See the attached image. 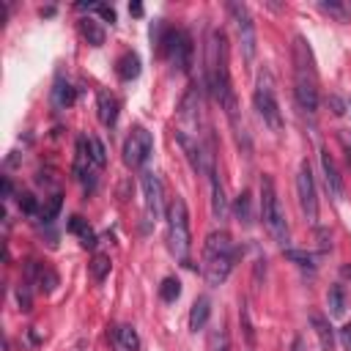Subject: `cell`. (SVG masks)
<instances>
[{"instance_id": "e575fe53", "label": "cell", "mask_w": 351, "mask_h": 351, "mask_svg": "<svg viewBox=\"0 0 351 351\" xmlns=\"http://www.w3.org/2000/svg\"><path fill=\"white\" fill-rule=\"evenodd\" d=\"M321 11H326V14H332V16H337L340 22L346 19V8H343L340 3H321Z\"/></svg>"}, {"instance_id": "7bdbcfd3", "label": "cell", "mask_w": 351, "mask_h": 351, "mask_svg": "<svg viewBox=\"0 0 351 351\" xmlns=\"http://www.w3.org/2000/svg\"><path fill=\"white\" fill-rule=\"evenodd\" d=\"M348 159H351V154H348Z\"/></svg>"}, {"instance_id": "1f68e13d", "label": "cell", "mask_w": 351, "mask_h": 351, "mask_svg": "<svg viewBox=\"0 0 351 351\" xmlns=\"http://www.w3.org/2000/svg\"><path fill=\"white\" fill-rule=\"evenodd\" d=\"M239 318H241V329H244V337H247V346L252 348L255 346V335H252V324H250V313H247V307L241 304V310H239Z\"/></svg>"}, {"instance_id": "6da1fadb", "label": "cell", "mask_w": 351, "mask_h": 351, "mask_svg": "<svg viewBox=\"0 0 351 351\" xmlns=\"http://www.w3.org/2000/svg\"><path fill=\"white\" fill-rule=\"evenodd\" d=\"M206 85L211 96L219 101V107L228 112V118L236 123V93L230 88V71H228V47H225V33L211 30L208 33V47H206Z\"/></svg>"}, {"instance_id": "5b68a950", "label": "cell", "mask_w": 351, "mask_h": 351, "mask_svg": "<svg viewBox=\"0 0 351 351\" xmlns=\"http://www.w3.org/2000/svg\"><path fill=\"white\" fill-rule=\"evenodd\" d=\"M165 217H167V247L178 261H186L192 250V233H189V211H186L184 197L176 195Z\"/></svg>"}, {"instance_id": "f35d334b", "label": "cell", "mask_w": 351, "mask_h": 351, "mask_svg": "<svg viewBox=\"0 0 351 351\" xmlns=\"http://www.w3.org/2000/svg\"><path fill=\"white\" fill-rule=\"evenodd\" d=\"M291 351H304V340H302V337H293V343H291Z\"/></svg>"}, {"instance_id": "9a60e30c", "label": "cell", "mask_w": 351, "mask_h": 351, "mask_svg": "<svg viewBox=\"0 0 351 351\" xmlns=\"http://www.w3.org/2000/svg\"><path fill=\"white\" fill-rule=\"evenodd\" d=\"M321 167H324V181H326V189L332 197H343V178L337 173V165L335 159L329 156V151H321Z\"/></svg>"}, {"instance_id": "ab89813d", "label": "cell", "mask_w": 351, "mask_h": 351, "mask_svg": "<svg viewBox=\"0 0 351 351\" xmlns=\"http://www.w3.org/2000/svg\"><path fill=\"white\" fill-rule=\"evenodd\" d=\"M329 101H332V107H335V112H337V115H343V104H340V99H337V96H332Z\"/></svg>"}, {"instance_id": "d590c367", "label": "cell", "mask_w": 351, "mask_h": 351, "mask_svg": "<svg viewBox=\"0 0 351 351\" xmlns=\"http://www.w3.org/2000/svg\"><path fill=\"white\" fill-rule=\"evenodd\" d=\"M16 299H19V307H22V310H30V291H27V282L16 291Z\"/></svg>"}, {"instance_id": "b9f144b4", "label": "cell", "mask_w": 351, "mask_h": 351, "mask_svg": "<svg viewBox=\"0 0 351 351\" xmlns=\"http://www.w3.org/2000/svg\"><path fill=\"white\" fill-rule=\"evenodd\" d=\"M340 274H343V277H346V280H351V263H346V266H343V269H340Z\"/></svg>"}, {"instance_id": "7402d4cb", "label": "cell", "mask_w": 351, "mask_h": 351, "mask_svg": "<svg viewBox=\"0 0 351 351\" xmlns=\"http://www.w3.org/2000/svg\"><path fill=\"white\" fill-rule=\"evenodd\" d=\"M80 30H82V36L88 38L90 47H101V44H104V27H101L96 19L85 16V19L80 22Z\"/></svg>"}, {"instance_id": "ba28073f", "label": "cell", "mask_w": 351, "mask_h": 351, "mask_svg": "<svg viewBox=\"0 0 351 351\" xmlns=\"http://www.w3.org/2000/svg\"><path fill=\"white\" fill-rule=\"evenodd\" d=\"M228 14L236 25V33H239V47H241V55L247 60L255 58V49H258V38H255V22L250 16V8L244 3H228Z\"/></svg>"}, {"instance_id": "f546056e", "label": "cell", "mask_w": 351, "mask_h": 351, "mask_svg": "<svg viewBox=\"0 0 351 351\" xmlns=\"http://www.w3.org/2000/svg\"><path fill=\"white\" fill-rule=\"evenodd\" d=\"M285 258L293 261V263L302 266V269H313V266H315V263H313V255L304 252V250H285Z\"/></svg>"}, {"instance_id": "4316f807", "label": "cell", "mask_w": 351, "mask_h": 351, "mask_svg": "<svg viewBox=\"0 0 351 351\" xmlns=\"http://www.w3.org/2000/svg\"><path fill=\"white\" fill-rule=\"evenodd\" d=\"M159 296H162V302H176L178 296H181V282L176 280V277H165L162 280V285H159Z\"/></svg>"}, {"instance_id": "f1b7e54d", "label": "cell", "mask_w": 351, "mask_h": 351, "mask_svg": "<svg viewBox=\"0 0 351 351\" xmlns=\"http://www.w3.org/2000/svg\"><path fill=\"white\" fill-rule=\"evenodd\" d=\"M88 148H90V159H93V165H96V167H104V162H107V151H104L101 140H99V137H88Z\"/></svg>"}, {"instance_id": "e0dca14e", "label": "cell", "mask_w": 351, "mask_h": 351, "mask_svg": "<svg viewBox=\"0 0 351 351\" xmlns=\"http://www.w3.org/2000/svg\"><path fill=\"white\" fill-rule=\"evenodd\" d=\"M310 324L315 329V337L321 343V351H335V332H332L329 318H324L321 313H310Z\"/></svg>"}, {"instance_id": "4fadbf2b", "label": "cell", "mask_w": 351, "mask_h": 351, "mask_svg": "<svg viewBox=\"0 0 351 351\" xmlns=\"http://www.w3.org/2000/svg\"><path fill=\"white\" fill-rule=\"evenodd\" d=\"M208 178H211V217H214L217 222H222V219L228 217V197H225V186H222V181H219L217 167L208 170Z\"/></svg>"}, {"instance_id": "7c38bea8", "label": "cell", "mask_w": 351, "mask_h": 351, "mask_svg": "<svg viewBox=\"0 0 351 351\" xmlns=\"http://www.w3.org/2000/svg\"><path fill=\"white\" fill-rule=\"evenodd\" d=\"M93 159H90V148H88V137H80L77 140V154H74V176L88 186L93 189L96 178H93Z\"/></svg>"}, {"instance_id": "4dcf8cb0", "label": "cell", "mask_w": 351, "mask_h": 351, "mask_svg": "<svg viewBox=\"0 0 351 351\" xmlns=\"http://www.w3.org/2000/svg\"><path fill=\"white\" fill-rule=\"evenodd\" d=\"M36 285H38L41 291H52V288L58 285V274L41 263V271H38V280H36Z\"/></svg>"}, {"instance_id": "9c48e42d", "label": "cell", "mask_w": 351, "mask_h": 351, "mask_svg": "<svg viewBox=\"0 0 351 351\" xmlns=\"http://www.w3.org/2000/svg\"><path fill=\"white\" fill-rule=\"evenodd\" d=\"M151 154H154L151 132L145 126H132L129 137L123 140V165L126 167H143Z\"/></svg>"}, {"instance_id": "44dd1931", "label": "cell", "mask_w": 351, "mask_h": 351, "mask_svg": "<svg viewBox=\"0 0 351 351\" xmlns=\"http://www.w3.org/2000/svg\"><path fill=\"white\" fill-rule=\"evenodd\" d=\"M69 233H74V236H80V241H82V247H96V236H93V230H90V225H88V219H82V217H69Z\"/></svg>"}, {"instance_id": "74e56055", "label": "cell", "mask_w": 351, "mask_h": 351, "mask_svg": "<svg viewBox=\"0 0 351 351\" xmlns=\"http://www.w3.org/2000/svg\"><path fill=\"white\" fill-rule=\"evenodd\" d=\"M129 14L132 16H143V5L140 3H129Z\"/></svg>"}, {"instance_id": "cb8c5ba5", "label": "cell", "mask_w": 351, "mask_h": 351, "mask_svg": "<svg viewBox=\"0 0 351 351\" xmlns=\"http://www.w3.org/2000/svg\"><path fill=\"white\" fill-rule=\"evenodd\" d=\"M326 307H329V315H343L346 313V291H343V285H332L329 288Z\"/></svg>"}, {"instance_id": "30bf717a", "label": "cell", "mask_w": 351, "mask_h": 351, "mask_svg": "<svg viewBox=\"0 0 351 351\" xmlns=\"http://www.w3.org/2000/svg\"><path fill=\"white\" fill-rule=\"evenodd\" d=\"M296 195H299L304 219L315 222L318 219V192H315V181H313V170H310L307 159L299 165V173H296Z\"/></svg>"}, {"instance_id": "8992f818", "label": "cell", "mask_w": 351, "mask_h": 351, "mask_svg": "<svg viewBox=\"0 0 351 351\" xmlns=\"http://www.w3.org/2000/svg\"><path fill=\"white\" fill-rule=\"evenodd\" d=\"M252 101H255V110L263 118V123L271 132H280L282 129V112H280V104H277V96H274V82H271L269 71H261L258 74Z\"/></svg>"}, {"instance_id": "83f0119b", "label": "cell", "mask_w": 351, "mask_h": 351, "mask_svg": "<svg viewBox=\"0 0 351 351\" xmlns=\"http://www.w3.org/2000/svg\"><path fill=\"white\" fill-rule=\"evenodd\" d=\"M60 206H63V197H60V195L55 192V195H52V197H49V200L44 203V208L38 211V217H41V222H47V225H49V222H52V219L58 217V211H60Z\"/></svg>"}, {"instance_id": "60d3db41", "label": "cell", "mask_w": 351, "mask_h": 351, "mask_svg": "<svg viewBox=\"0 0 351 351\" xmlns=\"http://www.w3.org/2000/svg\"><path fill=\"white\" fill-rule=\"evenodd\" d=\"M3 197H5V200L11 197V181H8V178H3Z\"/></svg>"}, {"instance_id": "ac0fdd59", "label": "cell", "mask_w": 351, "mask_h": 351, "mask_svg": "<svg viewBox=\"0 0 351 351\" xmlns=\"http://www.w3.org/2000/svg\"><path fill=\"white\" fill-rule=\"evenodd\" d=\"M115 74L123 80V82H132L140 77V58L137 52H123L118 60H115Z\"/></svg>"}, {"instance_id": "5bb4252c", "label": "cell", "mask_w": 351, "mask_h": 351, "mask_svg": "<svg viewBox=\"0 0 351 351\" xmlns=\"http://www.w3.org/2000/svg\"><path fill=\"white\" fill-rule=\"evenodd\" d=\"M96 110H99V121H101L107 129H112V126H115V121H118L121 101H118L110 90H99V96H96Z\"/></svg>"}, {"instance_id": "836d02e7", "label": "cell", "mask_w": 351, "mask_h": 351, "mask_svg": "<svg viewBox=\"0 0 351 351\" xmlns=\"http://www.w3.org/2000/svg\"><path fill=\"white\" fill-rule=\"evenodd\" d=\"M19 208H22L27 217H33V214L38 211V206H36V197H33L30 192H19Z\"/></svg>"}, {"instance_id": "d6a6232c", "label": "cell", "mask_w": 351, "mask_h": 351, "mask_svg": "<svg viewBox=\"0 0 351 351\" xmlns=\"http://www.w3.org/2000/svg\"><path fill=\"white\" fill-rule=\"evenodd\" d=\"M80 8H85V5H80ZM88 8H90V11H96V14H99L104 22H110V25L115 22V11H112L110 5H104V3H90Z\"/></svg>"}, {"instance_id": "8fae6325", "label": "cell", "mask_w": 351, "mask_h": 351, "mask_svg": "<svg viewBox=\"0 0 351 351\" xmlns=\"http://www.w3.org/2000/svg\"><path fill=\"white\" fill-rule=\"evenodd\" d=\"M140 184H143V197H145V217L151 222L162 219V214H165V200H162L165 189H162L159 176L156 173H143Z\"/></svg>"}, {"instance_id": "8d00e7d4", "label": "cell", "mask_w": 351, "mask_h": 351, "mask_svg": "<svg viewBox=\"0 0 351 351\" xmlns=\"http://www.w3.org/2000/svg\"><path fill=\"white\" fill-rule=\"evenodd\" d=\"M340 343H343L346 351H351V321L340 326Z\"/></svg>"}, {"instance_id": "52a82bcc", "label": "cell", "mask_w": 351, "mask_h": 351, "mask_svg": "<svg viewBox=\"0 0 351 351\" xmlns=\"http://www.w3.org/2000/svg\"><path fill=\"white\" fill-rule=\"evenodd\" d=\"M156 52L162 58H167L178 71H186L189 69V58H192V38H189L186 30L167 27L162 41H159V47H156Z\"/></svg>"}, {"instance_id": "ffe728a7", "label": "cell", "mask_w": 351, "mask_h": 351, "mask_svg": "<svg viewBox=\"0 0 351 351\" xmlns=\"http://www.w3.org/2000/svg\"><path fill=\"white\" fill-rule=\"evenodd\" d=\"M208 315H211V302L208 296H197L192 302V310H189V329L192 332H200L206 324H208Z\"/></svg>"}, {"instance_id": "603a6c76", "label": "cell", "mask_w": 351, "mask_h": 351, "mask_svg": "<svg viewBox=\"0 0 351 351\" xmlns=\"http://www.w3.org/2000/svg\"><path fill=\"white\" fill-rule=\"evenodd\" d=\"M233 217L241 222V225H252V197L250 192H241L233 203Z\"/></svg>"}, {"instance_id": "277c9868", "label": "cell", "mask_w": 351, "mask_h": 351, "mask_svg": "<svg viewBox=\"0 0 351 351\" xmlns=\"http://www.w3.org/2000/svg\"><path fill=\"white\" fill-rule=\"evenodd\" d=\"M261 217H263V225L269 230V236L285 247L291 233H288V222H285V211L280 206V197H277V189H274V181L271 176H261Z\"/></svg>"}, {"instance_id": "2e32d148", "label": "cell", "mask_w": 351, "mask_h": 351, "mask_svg": "<svg viewBox=\"0 0 351 351\" xmlns=\"http://www.w3.org/2000/svg\"><path fill=\"white\" fill-rule=\"evenodd\" d=\"M112 348L115 351H140V335L134 326L121 324L112 329Z\"/></svg>"}, {"instance_id": "7a4b0ae2", "label": "cell", "mask_w": 351, "mask_h": 351, "mask_svg": "<svg viewBox=\"0 0 351 351\" xmlns=\"http://www.w3.org/2000/svg\"><path fill=\"white\" fill-rule=\"evenodd\" d=\"M293 96L299 110L315 115L318 110V71L313 60V49L304 36L293 38Z\"/></svg>"}, {"instance_id": "d6986e66", "label": "cell", "mask_w": 351, "mask_h": 351, "mask_svg": "<svg viewBox=\"0 0 351 351\" xmlns=\"http://www.w3.org/2000/svg\"><path fill=\"white\" fill-rule=\"evenodd\" d=\"M74 96H77V90L71 88V82L63 80V77H58L55 85H52V107L55 110H66V107L74 104Z\"/></svg>"}, {"instance_id": "d4e9b609", "label": "cell", "mask_w": 351, "mask_h": 351, "mask_svg": "<svg viewBox=\"0 0 351 351\" xmlns=\"http://www.w3.org/2000/svg\"><path fill=\"white\" fill-rule=\"evenodd\" d=\"M208 351H230V337H228L225 324H219L208 332Z\"/></svg>"}, {"instance_id": "3957f363", "label": "cell", "mask_w": 351, "mask_h": 351, "mask_svg": "<svg viewBox=\"0 0 351 351\" xmlns=\"http://www.w3.org/2000/svg\"><path fill=\"white\" fill-rule=\"evenodd\" d=\"M236 258H239V250L225 230L208 233L206 244H203V277H206V282L211 288L222 285L228 280V274L233 271Z\"/></svg>"}, {"instance_id": "484cf974", "label": "cell", "mask_w": 351, "mask_h": 351, "mask_svg": "<svg viewBox=\"0 0 351 351\" xmlns=\"http://www.w3.org/2000/svg\"><path fill=\"white\" fill-rule=\"evenodd\" d=\"M107 274H110V255L96 252V255H93V261H90V277H93L96 282H101Z\"/></svg>"}]
</instances>
